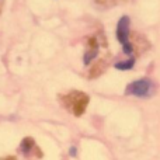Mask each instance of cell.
Instances as JSON below:
<instances>
[{"label": "cell", "mask_w": 160, "mask_h": 160, "mask_svg": "<svg viewBox=\"0 0 160 160\" xmlns=\"http://www.w3.org/2000/svg\"><path fill=\"white\" fill-rule=\"evenodd\" d=\"M32 145H34L32 139H31V138H25L24 141H22V143H21V149L24 150V153H28L31 149H32Z\"/></svg>", "instance_id": "8992f818"}, {"label": "cell", "mask_w": 160, "mask_h": 160, "mask_svg": "<svg viewBox=\"0 0 160 160\" xmlns=\"http://www.w3.org/2000/svg\"><path fill=\"white\" fill-rule=\"evenodd\" d=\"M70 156H76V149H75V148H72V149H70Z\"/></svg>", "instance_id": "9c48e42d"}, {"label": "cell", "mask_w": 160, "mask_h": 160, "mask_svg": "<svg viewBox=\"0 0 160 160\" xmlns=\"http://www.w3.org/2000/svg\"><path fill=\"white\" fill-rule=\"evenodd\" d=\"M97 52H98V45H97V39L96 38H90L88 39V49L84 55V63L88 65L94 58H96Z\"/></svg>", "instance_id": "3957f363"}, {"label": "cell", "mask_w": 160, "mask_h": 160, "mask_svg": "<svg viewBox=\"0 0 160 160\" xmlns=\"http://www.w3.org/2000/svg\"><path fill=\"white\" fill-rule=\"evenodd\" d=\"M87 102H88V97L84 96V94H80L78 98H75V101H73V111H75L76 115H82L84 112Z\"/></svg>", "instance_id": "277c9868"}, {"label": "cell", "mask_w": 160, "mask_h": 160, "mask_svg": "<svg viewBox=\"0 0 160 160\" xmlns=\"http://www.w3.org/2000/svg\"><path fill=\"white\" fill-rule=\"evenodd\" d=\"M133 63H135V59L131 58V59H128V61H125V62H118V63H115V68L117 69H119V70H128V69H131V68L133 66Z\"/></svg>", "instance_id": "5b68a950"}, {"label": "cell", "mask_w": 160, "mask_h": 160, "mask_svg": "<svg viewBox=\"0 0 160 160\" xmlns=\"http://www.w3.org/2000/svg\"><path fill=\"white\" fill-rule=\"evenodd\" d=\"M129 38V18L127 16L121 17L117 24V39L121 42L122 48H124V53L129 55L132 53V45L128 41Z\"/></svg>", "instance_id": "6da1fadb"}, {"label": "cell", "mask_w": 160, "mask_h": 160, "mask_svg": "<svg viewBox=\"0 0 160 160\" xmlns=\"http://www.w3.org/2000/svg\"><path fill=\"white\" fill-rule=\"evenodd\" d=\"M101 70H102V62H98V63L96 65V68H93V70H91L90 76H91V78H93V76L100 75V73H101Z\"/></svg>", "instance_id": "ba28073f"}, {"label": "cell", "mask_w": 160, "mask_h": 160, "mask_svg": "<svg viewBox=\"0 0 160 160\" xmlns=\"http://www.w3.org/2000/svg\"><path fill=\"white\" fill-rule=\"evenodd\" d=\"M96 2L101 6H114V4H119L122 2H127V0H96Z\"/></svg>", "instance_id": "52a82bcc"}, {"label": "cell", "mask_w": 160, "mask_h": 160, "mask_svg": "<svg viewBox=\"0 0 160 160\" xmlns=\"http://www.w3.org/2000/svg\"><path fill=\"white\" fill-rule=\"evenodd\" d=\"M152 82L149 79H139L132 82L131 84L127 86L125 93L129 96H136V97H148L152 93Z\"/></svg>", "instance_id": "7a4b0ae2"}, {"label": "cell", "mask_w": 160, "mask_h": 160, "mask_svg": "<svg viewBox=\"0 0 160 160\" xmlns=\"http://www.w3.org/2000/svg\"><path fill=\"white\" fill-rule=\"evenodd\" d=\"M3 4H4V0H0V14H2V10H3Z\"/></svg>", "instance_id": "30bf717a"}]
</instances>
